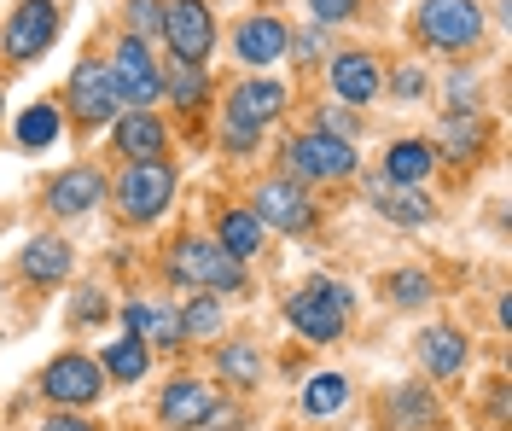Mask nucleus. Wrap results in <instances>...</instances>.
Returning <instances> with one entry per match:
<instances>
[{
    "instance_id": "f257e3e1",
    "label": "nucleus",
    "mask_w": 512,
    "mask_h": 431,
    "mask_svg": "<svg viewBox=\"0 0 512 431\" xmlns=\"http://www.w3.org/2000/svg\"><path fill=\"white\" fill-rule=\"evenodd\" d=\"M169 274L192 286V292H245V263L239 257H227L216 239H175V251H169Z\"/></svg>"
},
{
    "instance_id": "f03ea898",
    "label": "nucleus",
    "mask_w": 512,
    "mask_h": 431,
    "mask_svg": "<svg viewBox=\"0 0 512 431\" xmlns=\"http://www.w3.org/2000/svg\"><path fill=\"white\" fill-rule=\"evenodd\" d=\"M286 321L309 344H332L338 332L350 327V286H338V280H309L297 298L286 303Z\"/></svg>"
},
{
    "instance_id": "7ed1b4c3",
    "label": "nucleus",
    "mask_w": 512,
    "mask_h": 431,
    "mask_svg": "<svg viewBox=\"0 0 512 431\" xmlns=\"http://www.w3.org/2000/svg\"><path fill=\"white\" fill-rule=\"evenodd\" d=\"M419 41H431V47H443V53H460V47H472L483 35V12L472 0H425L414 18Z\"/></svg>"
},
{
    "instance_id": "20e7f679",
    "label": "nucleus",
    "mask_w": 512,
    "mask_h": 431,
    "mask_svg": "<svg viewBox=\"0 0 512 431\" xmlns=\"http://www.w3.org/2000/svg\"><path fill=\"white\" fill-rule=\"evenodd\" d=\"M175 199V169L152 158V164H128V175L117 181V204H123L128 222H158Z\"/></svg>"
},
{
    "instance_id": "39448f33",
    "label": "nucleus",
    "mask_w": 512,
    "mask_h": 431,
    "mask_svg": "<svg viewBox=\"0 0 512 431\" xmlns=\"http://www.w3.org/2000/svg\"><path fill=\"white\" fill-rule=\"evenodd\" d=\"M286 169L303 175V181H344L355 169V152H350V140L315 129V134H297L286 146Z\"/></svg>"
},
{
    "instance_id": "423d86ee",
    "label": "nucleus",
    "mask_w": 512,
    "mask_h": 431,
    "mask_svg": "<svg viewBox=\"0 0 512 431\" xmlns=\"http://www.w3.org/2000/svg\"><path fill=\"white\" fill-rule=\"evenodd\" d=\"M163 35H169L175 59L204 65V59H210V47H216V18H210V6H204V0H169V6H163Z\"/></svg>"
},
{
    "instance_id": "0eeeda50",
    "label": "nucleus",
    "mask_w": 512,
    "mask_h": 431,
    "mask_svg": "<svg viewBox=\"0 0 512 431\" xmlns=\"http://www.w3.org/2000/svg\"><path fill=\"white\" fill-rule=\"evenodd\" d=\"M53 35H59V6H53V0H24V6L6 18L0 47H6L12 59H41V53L53 47Z\"/></svg>"
},
{
    "instance_id": "6e6552de",
    "label": "nucleus",
    "mask_w": 512,
    "mask_h": 431,
    "mask_svg": "<svg viewBox=\"0 0 512 431\" xmlns=\"http://www.w3.org/2000/svg\"><path fill=\"white\" fill-rule=\"evenodd\" d=\"M111 82H117V100L134 105V111H146V105L163 94V76L152 65V53H146V41H134L128 35L123 47H117V59H111Z\"/></svg>"
},
{
    "instance_id": "1a4fd4ad",
    "label": "nucleus",
    "mask_w": 512,
    "mask_h": 431,
    "mask_svg": "<svg viewBox=\"0 0 512 431\" xmlns=\"http://www.w3.org/2000/svg\"><path fill=\"white\" fill-rule=\"evenodd\" d=\"M64 105L82 117V123H111L117 117V82H111V70L99 65V59H82V65L70 70V94H64Z\"/></svg>"
},
{
    "instance_id": "9d476101",
    "label": "nucleus",
    "mask_w": 512,
    "mask_h": 431,
    "mask_svg": "<svg viewBox=\"0 0 512 431\" xmlns=\"http://www.w3.org/2000/svg\"><path fill=\"white\" fill-rule=\"evenodd\" d=\"M41 391L53 402H64V408H82V402H94L105 391V373L88 356H59V362H47V373H41Z\"/></svg>"
},
{
    "instance_id": "9b49d317",
    "label": "nucleus",
    "mask_w": 512,
    "mask_h": 431,
    "mask_svg": "<svg viewBox=\"0 0 512 431\" xmlns=\"http://www.w3.org/2000/svg\"><path fill=\"white\" fill-rule=\"evenodd\" d=\"M251 216L262 222V228H280V233H303L309 222H315V210H309V199H303L297 181H262Z\"/></svg>"
},
{
    "instance_id": "f8f14e48",
    "label": "nucleus",
    "mask_w": 512,
    "mask_h": 431,
    "mask_svg": "<svg viewBox=\"0 0 512 431\" xmlns=\"http://www.w3.org/2000/svg\"><path fill=\"white\" fill-rule=\"evenodd\" d=\"M286 111V88L280 82H268V76H256V82H239L233 94H227V123H245V129H262V123H274Z\"/></svg>"
},
{
    "instance_id": "ddd939ff",
    "label": "nucleus",
    "mask_w": 512,
    "mask_h": 431,
    "mask_svg": "<svg viewBox=\"0 0 512 431\" xmlns=\"http://www.w3.org/2000/svg\"><path fill=\"white\" fill-rule=\"evenodd\" d=\"M233 53L245 59V65H274V59H286L291 53V30L280 24V18H245L239 24V35H233Z\"/></svg>"
},
{
    "instance_id": "4468645a",
    "label": "nucleus",
    "mask_w": 512,
    "mask_h": 431,
    "mask_svg": "<svg viewBox=\"0 0 512 431\" xmlns=\"http://www.w3.org/2000/svg\"><path fill=\"white\" fill-rule=\"evenodd\" d=\"M210 408H216V391H210V385H198V379H175V385H163V402H158L163 426H175V431L204 426V420H210Z\"/></svg>"
},
{
    "instance_id": "2eb2a0df",
    "label": "nucleus",
    "mask_w": 512,
    "mask_h": 431,
    "mask_svg": "<svg viewBox=\"0 0 512 431\" xmlns=\"http://www.w3.org/2000/svg\"><path fill=\"white\" fill-rule=\"evenodd\" d=\"M367 199L379 210L384 222H396V228H425L431 222V199L419 193V187H390V181H373L367 187Z\"/></svg>"
},
{
    "instance_id": "dca6fc26",
    "label": "nucleus",
    "mask_w": 512,
    "mask_h": 431,
    "mask_svg": "<svg viewBox=\"0 0 512 431\" xmlns=\"http://www.w3.org/2000/svg\"><path fill=\"white\" fill-rule=\"evenodd\" d=\"M332 94L350 100V105L379 100V59H367V53H338V59H332Z\"/></svg>"
},
{
    "instance_id": "f3484780",
    "label": "nucleus",
    "mask_w": 512,
    "mask_h": 431,
    "mask_svg": "<svg viewBox=\"0 0 512 431\" xmlns=\"http://www.w3.org/2000/svg\"><path fill=\"white\" fill-rule=\"evenodd\" d=\"M163 123L152 117V111H128L123 123H117V152H123L128 164H152V158H163Z\"/></svg>"
},
{
    "instance_id": "a211bd4d",
    "label": "nucleus",
    "mask_w": 512,
    "mask_h": 431,
    "mask_svg": "<svg viewBox=\"0 0 512 431\" xmlns=\"http://www.w3.org/2000/svg\"><path fill=\"white\" fill-rule=\"evenodd\" d=\"M47 199H53V210H59V216H82L88 204L105 199V175H99V169H88V164H76V169H64L59 181H53V193H47Z\"/></svg>"
},
{
    "instance_id": "6ab92c4d",
    "label": "nucleus",
    "mask_w": 512,
    "mask_h": 431,
    "mask_svg": "<svg viewBox=\"0 0 512 431\" xmlns=\"http://www.w3.org/2000/svg\"><path fill=\"white\" fill-rule=\"evenodd\" d=\"M123 321H128V338H152V344H181V315L175 309H163V303H128L123 309Z\"/></svg>"
},
{
    "instance_id": "aec40b11",
    "label": "nucleus",
    "mask_w": 512,
    "mask_h": 431,
    "mask_svg": "<svg viewBox=\"0 0 512 431\" xmlns=\"http://www.w3.org/2000/svg\"><path fill=\"white\" fill-rule=\"evenodd\" d=\"M431 164H437V152H431L425 140H396L390 158H384V181H390V187H425Z\"/></svg>"
},
{
    "instance_id": "412c9836",
    "label": "nucleus",
    "mask_w": 512,
    "mask_h": 431,
    "mask_svg": "<svg viewBox=\"0 0 512 431\" xmlns=\"http://www.w3.org/2000/svg\"><path fill=\"white\" fill-rule=\"evenodd\" d=\"M419 362H425V373H437V379L460 373V362H466V338H460L454 327H425L419 332Z\"/></svg>"
},
{
    "instance_id": "4be33fe9",
    "label": "nucleus",
    "mask_w": 512,
    "mask_h": 431,
    "mask_svg": "<svg viewBox=\"0 0 512 431\" xmlns=\"http://www.w3.org/2000/svg\"><path fill=\"white\" fill-rule=\"evenodd\" d=\"M64 274H70V245H64V239H30V245H24V280L53 286Z\"/></svg>"
},
{
    "instance_id": "5701e85b",
    "label": "nucleus",
    "mask_w": 512,
    "mask_h": 431,
    "mask_svg": "<svg viewBox=\"0 0 512 431\" xmlns=\"http://www.w3.org/2000/svg\"><path fill=\"white\" fill-rule=\"evenodd\" d=\"M59 134H64V117H59V105L53 100L30 105V111L18 117V146H24V152H47Z\"/></svg>"
},
{
    "instance_id": "b1692460",
    "label": "nucleus",
    "mask_w": 512,
    "mask_h": 431,
    "mask_svg": "<svg viewBox=\"0 0 512 431\" xmlns=\"http://www.w3.org/2000/svg\"><path fill=\"white\" fill-rule=\"evenodd\" d=\"M216 228H222L216 245H222L227 257H239V263H245V257L262 251V222H256L251 210H222V222H216Z\"/></svg>"
},
{
    "instance_id": "393cba45",
    "label": "nucleus",
    "mask_w": 512,
    "mask_h": 431,
    "mask_svg": "<svg viewBox=\"0 0 512 431\" xmlns=\"http://www.w3.org/2000/svg\"><path fill=\"white\" fill-rule=\"evenodd\" d=\"M344 402H350V379H344V373H315V379H309V391H303V408H309L315 420L338 414Z\"/></svg>"
},
{
    "instance_id": "a878e982",
    "label": "nucleus",
    "mask_w": 512,
    "mask_h": 431,
    "mask_svg": "<svg viewBox=\"0 0 512 431\" xmlns=\"http://www.w3.org/2000/svg\"><path fill=\"white\" fill-rule=\"evenodd\" d=\"M443 146H448V158H478V146H483V123L472 117V111H448V123H443Z\"/></svg>"
},
{
    "instance_id": "bb28decb",
    "label": "nucleus",
    "mask_w": 512,
    "mask_h": 431,
    "mask_svg": "<svg viewBox=\"0 0 512 431\" xmlns=\"http://www.w3.org/2000/svg\"><path fill=\"white\" fill-rule=\"evenodd\" d=\"M222 332V303L210 292H192V303L181 309V338H216Z\"/></svg>"
},
{
    "instance_id": "cd10ccee",
    "label": "nucleus",
    "mask_w": 512,
    "mask_h": 431,
    "mask_svg": "<svg viewBox=\"0 0 512 431\" xmlns=\"http://www.w3.org/2000/svg\"><path fill=\"white\" fill-rule=\"evenodd\" d=\"M146 362H152V350H146L140 338H117V344L105 350V373H111V379H146Z\"/></svg>"
},
{
    "instance_id": "c85d7f7f",
    "label": "nucleus",
    "mask_w": 512,
    "mask_h": 431,
    "mask_svg": "<svg viewBox=\"0 0 512 431\" xmlns=\"http://www.w3.org/2000/svg\"><path fill=\"white\" fill-rule=\"evenodd\" d=\"M169 94H175V105H198L204 100V65H187V59H175V70H169Z\"/></svg>"
},
{
    "instance_id": "c756f323",
    "label": "nucleus",
    "mask_w": 512,
    "mask_h": 431,
    "mask_svg": "<svg viewBox=\"0 0 512 431\" xmlns=\"http://www.w3.org/2000/svg\"><path fill=\"white\" fill-rule=\"evenodd\" d=\"M390 298L402 303V309H419V303L431 298V280L419 268H402V274H390Z\"/></svg>"
},
{
    "instance_id": "7c9ffc66",
    "label": "nucleus",
    "mask_w": 512,
    "mask_h": 431,
    "mask_svg": "<svg viewBox=\"0 0 512 431\" xmlns=\"http://www.w3.org/2000/svg\"><path fill=\"white\" fill-rule=\"evenodd\" d=\"M222 373L227 379H239V385H251L256 373H262V356H256L251 344H227L222 350Z\"/></svg>"
},
{
    "instance_id": "2f4dec72",
    "label": "nucleus",
    "mask_w": 512,
    "mask_h": 431,
    "mask_svg": "<svg viewBox=\"0 0 512 431\" xmlns=\"http://www.w3.org/2000/svg\"><path fill=\"white\" fill-rule=\"evenodd\" d=\"M128 30H134V41H140V35H158L163 30V6L158 0H128Z\"/></svg>"
},
{
    "instance_id": "473e14b6",
    "label": "nucleus",
    "mask_w": 512,
    "mask_h": 431,
    "mask_svg": "<svg viewBox=\"0 0 512 431\" xmlns=\"http://www.w3.org/2000/svg\"><path fill=\"white\" fill-rule=\"evenodd\" d=\"M315 24H350L355 18V0H309Z\"/></svg>"
},
{
    "instance_id": "72a5a7b5",
    "label": "nucleus",
    "mask_w": 512,
    "mask_h": 431,
    "mask_svg": "<svg viewBox=\"0 0 512 431\" xmlns=\"http://www.w3.org/2000/svg\"><path fill=\"white\" fill-rule=\"evenodd\" d=\"M472 105H478V82L460 70V76L448 82V111H472Z\"/></svg>"
},
{
    "instance_id": "f704fd0d",
    "label": "nucleus",
    "mask_w": 512,
    "mask_h": 431,
    "mask_svg": "<svg viewBox=\"0 0 512 431\" xmlns=\"http://www.w3.org/2000/svg\"><path fill=\"white\" fill-rule=\"evenodd\" d=\"M105 315V292H76V303H70V321L82 327V321H99Z\"/></svg>"
},
{
    "instance_id": "c9c22d12",
    "label": "nucleus",
    "mask_w": 512,
    "mask_h": 431,
    "mask_svg": "<svg viewBox=\"0 0 512 431\" xmlns=\"http://www.w3.org/2000/svg\"><path fill=\"white\" fill-rule=\"evenodd\" d=\"M396 408H402V420H431V397H419L414 385L396 391Z\"/></svg>"
},
{
    "instance_id": "e433bc0d",
    "label": "nucleus",
    "mask_w": 512,
    "mask_h": 431,
    "mask_svg": "<svg viewBox=\"0 0 512 431\" xmlns=\"http://www.w3.org/2000/svg\"><path fill=\"white\" fill-rule=\"evenodd\" d=\"M256 134H262V129H245V123H227V129H222V146H227V152H256Z\"/></svg>"
},
{
    "instance_id": "4c0bfd02",
    "label": "nucleus",
    "mask_w": 512,
    "mask_h": 431,
    "mask_svg": "<svg viewBox=\"0 0 512 431\" xmlns=\"http://www.w3.org/2000/svg\"><path fill=\"white\" fill-rule=\"evenodd\" d=\"M396 94H402V100H419V94H425V76H419V65L396 70Z\"/></svg>"
},
{
    "instance_id": "58836bf2",
    "label": "nucleus",
    "mask_w": 512,
    "mask_h": 431,
    "mask_svg": "<svg viewBox=\"0 0 512 431\" xmlns=\"http://www.w3.org/2000/svg\"><path fill=\"white\" fill-rule=\"evenodd\" d=\"M47 431H99V426H94V420H76V414H53Z\"/></svg>"
}]
</instances>
